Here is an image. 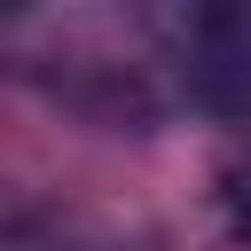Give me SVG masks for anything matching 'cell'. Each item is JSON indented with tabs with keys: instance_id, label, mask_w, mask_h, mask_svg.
Instances as JSON below:
<instances>
[{
	"instance_id": "6da1fadb",
	"label": "cell",
	"mask_w": 251,
	"mask_h": 251,
	"mask_svg": "<svg viewBox=\"0 0 251 251\" xmlns=\"http://www.w3.org/2000/svg\"><path fill=\"white\" fill-rule=\"evenodd\" d=\"M149 24L188 102L251 110V0H149Z\"/></svg>"
},
{
	"instance_id": "7a4b0ae2",
	"label": "cell",
	"mask_w": 251,
	"mask_h": 251,
	"mask_svg": "<svg viewBox=\"0 0 251 251\" xmlns=\"http://www.w3.org/2000/svg\"><path fill=\"white\" fill-rule=\"evenodd\" d=\"M227 227H235V243H251V165H243L235 188H227Z\"/></svg>"
},
{
	"instance_id": "3957f363",
	"label": "cell",
	"mask_w": 251,
	"mask_h": 251,
	"mask_svg": "<svg viewBox=\"0 0 251 251\" xmlns=\"http://www.w3.org/2000/svg\"><path fill=\"white\" fill-rule=\"evenodd\" d=\"M16 8H31V0H0V16H16Z\"/></svg>"
}]
</instances>
